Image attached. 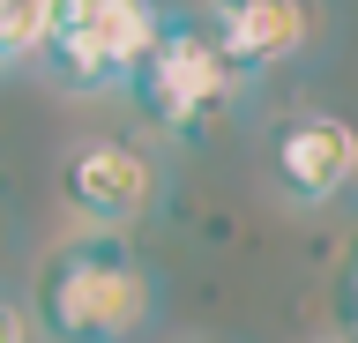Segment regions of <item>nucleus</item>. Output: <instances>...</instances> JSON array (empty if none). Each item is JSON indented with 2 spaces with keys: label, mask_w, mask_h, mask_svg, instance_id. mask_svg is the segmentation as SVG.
Segmentation results:
<instances>
[{
  "label": "nucleus",
  "mask_w": 358,
  "mask_h": 343,
  "mask_svg": "<svg viewBox=\"0 0 358 343\" xmlns=\"http://www.w3.org/2000/svg\"><path fill=\"white\" fill-rule=\"evenodd\" d=\"M30 314L52 343H134L157 321V276L120 239H67L38 269Z\"/></svg>",
  "instance_id": "f257e3e1"
},
{
  "label": "nucleus",
  "mask_w": 358,
  "mask_h": 343,
  "mask_svg": "<svg viewBox=\"0 0 358 343\" xmlns=\"http://www.w3.org/2000/svg\"><path fill=\"white\" fill-rule=\"evenodd\" d=\"M127 90H134V105H142L164 135H179V142H209L224 119L239 112L246 75L224 60L217 30H194L187 15H164L150 60L127 75Z\"/></svg>",
  "instance_id": "f03ea898"
},
{
  "label": "nucleus",
  "mask_w": 358,
  "mask_h": 343,
  "mask_svg": "<svg viewBox=\"0 0 358 343\" xmlns=\"http://www.w3.org/2000/svg\"><path fill=\"white\" fill-rule=\"evenodd\" d=\"M157 30H164V8L157 0H97L83 23H67L45 38V68L67 90H127V75L150 60Z\"/></svg>",
  "instance_id": "7ed1b4c3"
},
{
  "label": "nucleus",
  "mask_w": 358,
  "mask_h": 343,
  "mask_svg": "<svg viewBox=\"0 0 358 343\" xmlns=\"http://www.w3.org/2000/svg\"><path fill=\"white\" fill-rule=\"evenodd\" d=\"M157 164H150V149H134V142H75L67 149V164H60V194H67V209L83 217V224H97V231H120V224H134V217H150L157 209Z\"/></svg>",
  "instance_id": "20e7f679"
},
{
  "label": "nucleus",
  "mask_w": 358,
  "mask_h": 343,
  "mask_svg": "<svg viewBox=\"0 0 358 343\" xmlns=\"http://www.w3.org/2000/svg\"><path fill=\"white\" fill-rule=\"evenodd\" d=\"M268 180L299 209L336 202V194L358 180V127L336 119V112H291L284 127L268 135Z\"/></svg>",
  "instance_id": "39448f33"
},
{
  "label": "nucleus",
  "mask_w": 358,
  "mask_h": 343,
  "mask_svg": "<svg viewBox=\"0 0 358 343\" xmlns=\"http://www.w3.org/2000/svg\"><path fill=\"white\" fill-rule=\"evenodd\" d=\"M321 15H329L321 0H246V8L217 15V45L239 75H262L291 52H306L321 38Z\"/></svg>",
  "instance_id": "423d86ee"
},
{
  "label": "nucleus",
  "mask_w": 358,
  "mask_h": 343,
  "mask_svg": "<svg viewBox=\"0 0 358 343\" xmlns=\"http://www.w3.org/2000/svg\"><path fill=\"white\" fill-rule=\"evenodd\" d=\"M52 38V0H0V68L38 60Z\"/></svg>",
  "instance_id": "0eeeda50"
},
{
  "label": "nucleus",
  "mask_w": 358,
  "mask_h": 343,
  "mask_svg": "<svg viewBox=\"0 0 358 343\" xmlns=\"http://www.w3.org/2000/svg\"><path fill=\"white\" fill-rule=\"evenodd\" d=\"M329 306H336V328H343V343H358V254L336 269V291H329Z\"/></svg>",
  "instance_id": "6e6552de"
},
{
  "label": "nucleus",
  "mask_w": 358,
  "mask_h": 343,
  "mask_svg": "<svg viewBox=\"0 0 358 343\" xmlns=\"http://www.w3.org/2000/svg\"><path fill=\"white\" fill-rule=\"evenodd\" d=\"M0 343H30V314H15L8 298H0Z\"/></svg>",
  "instance_id": "1a4fd4ad"
},
{
  "label": "nucleus",
  "mask_w": 358,
  "mask_h": 343,
  "mask_svg": "<svg viewBox=\"0 0 358 343\" xmlns=\"http://www.w3.org/2000/svg\"><path fill=\"white\" fill-rule=\"evenodd\" d=\"M209 8H217V15H231V8H246V0H209Z\"/></svg>",
  "instance_id": "9d476101"
},
{
  "label": "nucleus",
  "mask_w": 358,
  "mask_h": 343,
  "mask_svg": "<svg viewBox=\"0 0 358 343\" xmlns=\"http://www.w3.org/2000/svg\"><path fill=\"white\" fill-rule=\"evenodd\" d=\"M336 343H343V336H336Z\"/></svg>",
  "instance_id": "9b49d317"
}]
</instances>
